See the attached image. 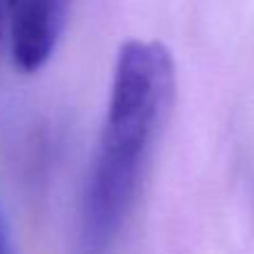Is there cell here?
I'll list each match as a JSON object with an SVG mask.
<instances>
[{
	"label": "cell",
	"instance_id": "cell-1",
	"mask_svg": "<svg viewBox=\"0 0 254 254\" xmlns=\"http://www.w3.org/2000/svg\"><path fill=\"white\" fill-rule=\"evenodd\" d=\"M176 89L172 54L158 40L119 49L110 101L83 194V254H103L123 228Z\"/></svg>",
	"mask_w": 254,
	"mask_h": 254
},
{
	"label": "cell",
	"instance_id": "cell-2",
	"mask_svg": "<svg viewBox=\"0 0 254 254\" xmlns=\"http://www.w3.org/2000/svg\"><path fill=\"white\" fill-rule=\"evenodd\" d=\"M71 4L61 0H22L9 7L11 56L20 71H38L52 58L69 20Z\"/></svg>",
	"mask_w": 254,
	"mask_h": 254
},
{
	"label": "cell",
	"instance_id": "cell-3",
	"mask_svg": "<svg viewBox=\"0 0 254 254\" xmlns=\"http://www.w3.org/2000/svg\"><path fill=\"white\" fill-rule=\"evenodd\" d=\"M0 254H9V250H7V241H4L2 230H0Z\"/></svg>",
	"mask_w": 254,
	"mask_h": 254
},
{
	"label": "cell",
	"instance_id": "cell-4",
	"mask_svg": "<svg viewBox=\"0 0 254 254\" xmlns=\"http://www.w3.org/2000/svg\"><path fill=\"white\" fill-rule=\"evenodd\" d=\"M0 27H2V7H0Z\"/></svg>",
	"mask_w": 254,
	"mask_h": 254
}]
</instances>
